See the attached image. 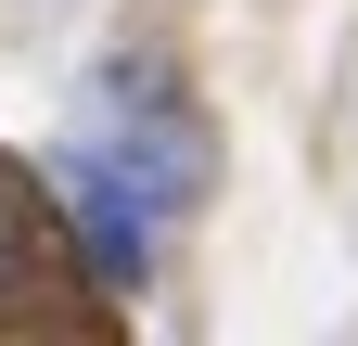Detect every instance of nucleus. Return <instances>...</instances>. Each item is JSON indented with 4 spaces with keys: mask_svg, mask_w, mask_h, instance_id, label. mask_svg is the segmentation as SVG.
<instances>
[{
    "mask_svg": "<svg viewBox=\"0 0 358 346\" xmlns=\"http://www.w3.org/2000/svg\"><path fill=\"white\" fill-rule=\"evenodd\" d=\"M26 282H38V205L0 180V295H26Z\"/></svg>",
    "mask_w": 358,
    "mask_h": 346,
    "instance_id": "1",
    "label": "nucleus"
}]
</instances>
